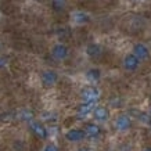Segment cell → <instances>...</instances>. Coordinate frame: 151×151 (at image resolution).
Listing matches in <instances>:
<instances>
[{
	"instance_id": "6da1fadb",
	"label": "cell",
	"mask_w": 151,
	"mask_h": 151,
	"mask_svg": "<svg viewBox=\"0 0 151 151\" xmlns=\"http://www.w3.org/2000/svg\"><path fill=\"white\" fill-rule=\"evenodd\" d=\"M50 54L55 61H65L69 55V49L64 43H55L50 49Z\"/></svg>"
},
{
	"instance_id": "7a4b0ae2",
	"label": "cell",
	"mask_w": 151,
	"mask_h": 151,
	"mask_svg": "<svg viewBox=\"0 0 151 151\" xmlns=\"http://www.w3.org/2000/svg\"><path fill=\"white\" fill-rule=\"evenodd\" d=\"M58 73L53 69H45L40 73V82L45 87H53L58 83Z\"/></svg>"
},
{
	"instance_id": "3957f363",
	"label": "cell",
	"mask_w": 151,
	"mask_h": 151,
	"mask_svg": "<svg viewBox=\"0 0 151 151\" xmlns=\"http://www.w3.org/2000/svg\"><path fill=\"white\" fill-rule=\"evenodd\" d=\"M140 64H142V61L133 54V53L126 54L124 57V60H122V68H124L126 72H136L139 69V67H140Z\"/></svg>"
},
{
	"instance_id": "277c9868",
	"label": "cell",
	"mask_w": 151,
	"mask_h": 151,
	"mask_svg": "<svg viewBox=\"0 0 151 151\" xmlns=\"http://www.w3.org/2000/svg\"><path fill=\"white\" fill-rule=\"evenodd\" d=\"M132 119L130 116L126 114H121L118 115L114 121V128L118 130V132H128L132 129Z\"/></svg>"
},
{
	"instance_id": "5b68a950",
	"label": "cell",
	"mask_w": 151,
	"mask_h": 151,
	"mask_svg": "<svg viewBox=\"0 0 151 151\" xmlns=\"http://www.w3.org/2000/svg\"><path fill=\"white\" fill-rule=\"evenodd\" d=\"M29 129H31V132L36 136L37 139H40V140H46L49 137V130L45 125L39 122V121H31L29 122Z\"/></svg>"
},
{
	"instance_id": "8992f818",
	"label": "cell",
	"mask_w": 151,
	"mask_h": 151,
	"mask_svg": "<svg viewBox=\"0 0 151 151\" xmlns=\"http://www.w3.org/2000/svg\"><path fill=\"white\" fill-rule=\"evenodd\" d=\"M132 53L136 57H137L140 61H147V60L150 58V47L142 43V42H137V43H134L132 47Z\"/></svg>"
},
{
	"instance_id": "52a82bcc",
	"label": "cell",
	"mask_w": 151,
	"mask_h": 151,
	"mask_svg": "<svg viewBox=\"0 0 151 151\" xmlns=\"http://www.w3.org/2000/svg\"><path fill=\"white\" fill-rule=\"evenodd\" d=\"M81 97H82L83 101H93V103H96L99 100V97H100V92H99V89L96 86L89 85V86H85L81 90Z\"/></svg>"
},
{
	"instance_id": "ba28073f",
	"label": "cell",
	"mask_w": 151,
	"mask_h": 151,
	"mask_svg": "<svg viewBox=\"0 0 151 151\" xmlns=\"http://www.w3.org/2000/svg\"><path fill=\"white\" fill-rule=\"evenodd\" d=\"M86 137L87 136H86L85 129H69V130H67V133H65V139L71 143L83 142Z\"/></svg>"
},
{
	"instance_id": "9c48e42d",
	"label": "cell",
	"mask_w": 151,
	"mask_h": 151,
	"mask_svg": "<svg viewBox=\"0 0 151 151\" xmlns=\"http://www.w3.org/2000/svg\"><path fill=\"white\" fill-rule=\"evenodd\" d=\"M92 114L97 122H107L110 119V110L105 105H96L92 110Z\"/></svg>"
},
{
	"instance_id": "30bf717a",
	"label": "cell",
	"mask_w": 151,
	"mask_h": 151,
	"mask_svg": "<svg viewBox=\"0 0 151 151\" xmlns=\"http://www.w3.org/2000/svg\"><path fill=\"white\" fill-rule=\"evenodd\" d=\"M86 54L87 57H90L93 60L100 58L103 55V47L100 45H97V43H89L86 46Z\"/></svg>"
},
{
	"instance_id": "8fae6325",
	"label": "cell",
	"mask_w": 151,
	"mask_h": 151,
	"mask_svg": "<svg viewBox=\"0 0 151 151\" xmlns=\"http://www.w3.org/2000/svg\"><path fill=\"white\" fill-rule=\"evenodd\" d=\"M71 21H72L75 25H85L90 21V17L89 14L85 13V11H73L71 14Z\"/></svg>"
},
{
	"instance_id": "7c38bea8",
	"label": "cell",
	"mask_w": 151,
	"mask_h": 151,
	"mask_svg": "<svg viewBox=\"0 0 151 151\" xmlns=\"http://www.w3.org/2000/svg\"><path fill=\"white\" fill-rule=\"evenodd\" d=\"M85 132H86V136L96 139L101 134V128L94 122H89V124L85 125Z\"/></svg>"
},
{
	"instance_id": "4fadbf2b",
	"label": "cell",
	"mask_w": 151,
	"mask_h": 151,
	"mask_svg": "<svg viewBox=\"0 0 151 151\" xmlns=\"http://www.w3.org/2000/svg\"><path fill=\"white\" fill-rule=\"evenodd\" d=\"M94 104L96 103H93V101H83L82 104L78 107V115L79 116H85L89 112H92V110L94 108Z\"/></svg>"
},
{
	"instance_id": "5bb4252c",
	"label": "cell",
	"mask_w": 151,
	"mask_h": 151,
	"mask_svg": "<svg viewBox=\"0 0 151 151\" xmlns=\"http://www.w3.org/2000/svg\"><path fill=\"white\" fill-rule=\"evenodd\" d=\"M86 78L89 82L92 83H97L101 79V71L99 68H90L86 72Z\"/></svg>"
},
{
	"instance_id": "9a60e30c",
	"label": "cell",
	"mask_w": 151,
	"mask_h": 151,
	"mask_svg": "<svg viewBox=\"0 0 151 151\" xmlns=\"http://www.w3.org/2000/svg\"><path fill=\"white\" fill-rule=\"evenodd\" d=\"M67 1H68V0H51V6H53V9H54V10L61 11V10L65 9Z\"/></svg>"
},
{
	"instance_id": "2e32d148",
	"label": "cell",
	"mask_w": 151,
	"mask_h": 151,
	"mask_svg": "<svg viewBox=\"0 0 151 151\" xmlns=\"http://www.w3.org/2000/svg\"><path fill=\"white\" fill-rule=\"evenodd\" d=\"M21 116L19 118L22 119V121H25V122H31L33 119V114H32V111H28V110H24L22 112H21Z\"/></svg>"
},
{
	"instance_id": "e0dca14e",
	"label": "cell",
	"mask_w": 151,
	"mask_h": 151,
	"mask_svg": "<svg viewBox=\"0 0 151 151\" xmlns=\"http://www.w3.org/2000/svg\"><path fill=\"white\" fill-rule=\"evenodd\" d=\"M43 151H60V148L55 144H53V143H49V144H46L43 147Z\"/></svg>"
},
{
	"instance_id": "ac0fdd59",
	"label": "cell",
	"mask_w": 151,
	"mask_h": 151,
	"mask_svg": "<svg viewBox=\"0 0 151 151\" xmlns=\"http://www.w3.org/2000/svg\"><path fill=\"white\" fill-rule=\"evenodd\" d=\"M78 151H90V148H87V147H81V148H78Z\"/></svg>"
},
{
	"instance_id": "d6986e66",
	"label": "cell",
	"mask_w": 151,
	"mask_h": 151,
	"mask_svg": "<svg viewBox=\"0 0 151 151\" xmlns=\"http://www.w3.org/2000/svg\"><path fill=\"white\" fill-rule=\"evenodd\" d=\"M147 122H148V125H150V128H151V114H150V116H148V119H147Z\"/></svg>"
},
{
	"instance_id": "ffe728a7",
	"label": "cell",
	"mask_w": 151,
	"mask_h": 151,
	"mask_svg": "<svg viewBox=\"0 0 151 151\" xmlns=\"http://www.w3.org/2000/svg\"><path fill=\"white\" fill-rule=\"evenodd\" d=\"M143 151H151V147H144V148H143Z\"/></svg>"
},
{
	"instance_id": "44dd1931",
	"label": "cell",
	"mask_w": 151,
	"mask_h": 151,
	"mask_svg": "<svg viewBox=\"0 0 151 151\" xmlns=\"http://www.w3.org/2000/svg\"><path fill=\"white\" fill-rule=\"evenodd\" d=\"M134 1H143V0H134Z\"/></svg>"
},
{
	"instance_id": "7402d4cb",
	"label": "cell",
	"mask_w": 151,
	"mask_h": 151,
	"mask_svg": "<svg viewBox=\"0 0 151 151\" xmlns=\"http://www.w3.org/2000/svg\"><path fill=\"white\" fill-rule=\"evenodd\" d=\"M0 50H1V43H0Z\"/></svg>"
}]
</instances>
